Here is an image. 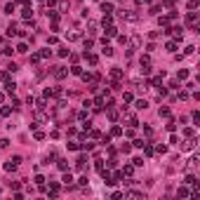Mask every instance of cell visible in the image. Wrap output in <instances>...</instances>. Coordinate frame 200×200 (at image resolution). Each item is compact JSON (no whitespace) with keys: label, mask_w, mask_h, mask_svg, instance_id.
I'll list each match as a JSON object with an SVG mask.
<instances>
[{"label":"cell","mask_w":200,"mask_h":200,"mask_svg":"<svg viewBox=\"0 0 200 200\" xmlns=\"http://www.w3.org/2000/svg\"><path fill=\"white\" fill-rule=\"evenodd\" d=\"M125 118H127V122H130V125H132V127H137V125H139V122H137V118H134V113H132V111H127V113H125Z\"/></svg>","instance_id":"obj_7"},{"label":"cell","mask_w":200,"mask_h":200,"mask_svg":"<svg viewBox=\"0 0 200 200\" xmlns=\"http://www.w3.org/2000/svg\"><path fill=\"white\" fill-rule=\"evenodd\" d=\"M40 54V59H47V57H52V49H43V52H38Z\"/></svg>","instance_id":"obj_25"},{"label":"cell","mask_w":200,"mask_h":200,"mask_svg":"<svg viewBox=\"0 0 200 200\" xmlns=\"http://www.w3.org/2000/svg\"><path fill=\"white\" fill-rule=\"evenodd\" d=\"M198 7V0H188V10H195Z\"/></svg>","instance_id":"obj_43"},{"label":"cell","mask_w":200,"mask_h":200,"mask_svg":"<svg viewBox=\"0 0 200 200\" xmlns=\"http://www.w3.org/2000/svg\"><path fill=\"white\" fill-rule=\"evenodd\" d=\"M61 181H64V184H66V186H71V184H73V177H71V174H68V172H66V174H64V179H61Z\"/></svg>","instance_id":"obj_18"},{"label":"cell","mask_w":200,"mask_h":200,"mask_svg":"<svg viewBox=\"0 0 200 200\" xmlns=\"http://www.w3.org/2000/svg\"><path fill=\"white\" fill-rule=\"evenodd\" d=\"M5 89H7V92H10V94H12V92H14V89H16V85H14V82H7V85H5Z\"/></svg>","instance_id":"obj_33"},{"label":"cell","mask_w":200,"mask_h":200,"mask_svg":"<svg viewBox=\"0 0 200 200\" xmlns=\"http://www.w3.org/2000/svg\"><path fill=\"white\" fill-rule=\"evenodd\" d=\"M31 16H33V10L26 5V7H24V19H31Z\"/></svg>","instance_id":"obj_21"},{"label":"cell","mask_w":200,"mask_h":200,"mask_svg":"<svg viewBox=\"0 0 200 200\" xmlns=\"http://www.w3.org/2000/svg\"><path fill=\"white\" fill-rule=\"evenodd\" d=\"M165 49H167V52H177V43H174V40H170V43H167V47H165Z\"/></svg>","instance_id":"obj_23"},{"label":"cell","mask_w":200,"mask_h":200,"mask_svg":"<svg viewBox=\"0 0 200 200\" xmlns=\"http://www.w3.org/2000/svg\"><path fill=\"white\" fill-rule=\"evenodd\" d=\"M132 165H134V167H144V160H141V158H134Z\"/></svg>","instance_id":"obj_31"},{"label":"cell","mask_w":200,"mask_h":200,"mask_svg":"<svg viewBox=\"0 0 200 200\" xmlns=\"http://www.w3.org/2000/svg\"><path fill=\"white\" fill-rule=\"evenodd\" d=\"M49 195H52V198L59 195V184H49Z\"/></svg>","instance_id":"obj_11"},{"label":"cell","mask_w":200,"mask_h":200,"mask_svg":"<svg viewBox=\"0 0 200 200\" xmlns=\"http://www.w3.org/2000/svg\"><path fill=\"white\" fill-rule=\"evenodd\" d=\"M7 144H10L7 139H0V148H7Z\"/></svg>","instance_id":"obj_44"},{"label":"cell","mask_w":200,"mask_h":200,"mask_svg":"<svg viewBox=\"0 0 200 200\" xmlns=\"http://www.w3.org/2000/svg\"><path fill=\"white\" fill-rule=\"evenodd\" d=\"M195 146H198V141H195V137H188L186 141H181V144H179V148H181V151H193Z\"/></svg>","instance_id":"obj_1"},{"label":"cell","mask_w":200,"mask_h":200,"mask_svg":"<svg viewBox=\"0 0 200 200\" xmlns=\"http://www.w3.org/2000/svg\"><path fill=\"white\" fill-rule=\"evenodd\" d=\"M68 54H71V52H68L66 47H59V57H68Z\"/></svg>","instance_id":"obj_37"},{"label":"cell","mask_w":200,"mask_h":200,"mask_svg":"<svg viewBox=\"0 0 200 200\" xmlns=\"http://www.w3.org/2000/svg\"><path fill=\"white\" fill-rule=\"evenodd\" d=\"M132 174H134V165H125L120 172V177H132Z\"/></svg>","instance_id":"obj_5"},{"label":"cell","mask_w":200,"mask_h":200,"mask_svg":"<svg viewBox=\"0 0 200 200\" xmlns=\"http://www.w3.org/2000/svg\"><path fill=\"white\" fill-rule=\"evenodd\" d=\"M111 78H113V80H120V78H122V68L113 66V68H111Z\"/></svg>","instance_id":"obj_4"},{"label":"cell","mask_w":200,"mask_h":200,"mask_svg":"<svg viewBox=\"0 0 200 200\" xmlns=\"http://www.w3.org/2000/svg\"><path fill=\"white\" fill-rule=\"evenodd\" d=\"M3 99H5V94H3V92H0V104H3Z\"/></svg>","instance_id":"obj_45"},{"label":"cell","mask_w":200,"mask_h":200,"mask_svg":"<svg viewBox=\"0 0 200 200\" xmlns=\"http://www.w3.org/2000/svg\"><path fill=\"white\" fill-rule=\"evenodd\" d=\"M52 73H54V78H57V80H64V78L68 76V68H64V66H57V68L52 71Z\"/></svg>","instance_id":"obj_3"},{"label":"cell","mask_w":200,"mask_h":200,"mask_svg":"<svg viewBox=\"0 0 200 200\" xmlns=\"http://www.w3.org/2000/svg\"><path fill=\"white\" fill-rule=\"evenodd\" d=\"M68 40H80V33H78V31H76V33H71V35H68Z\"/></svg>","instance_id":"obj_38"},{"label":"cell","mask_w":200,"mask_h":200,"mask_svg":"<svg viewBox=\"0 0 200 200\" xmlns=\"http://www.w3.org/2000/svg\"><path fill=\"white\" fill-rule=\"evenodd\" d=\"M193 181H195V177H193V174H188V177H186V181H184V184H188V186H191Z\"/></svg>","instance_id":"obj_42"},{"label":"cell","mask_w":200,"mask_h":200,"mask_svg":"<svg viewBox=\"0 0 200 200\" xmlns=\"http://www.w3.org/2000/svg\"><path fill=\"white\" fill-rule=\"evenodd\" d=\"M158 113H160V118H170V108H165V106H162Z\"/></svg>","instance_id":"obj_22"},{"label":"cell","mask_w":200,"mask_h":200,"mask_svg":"<svg viewBox=\"0 0 200 200\" xmlns=\"http://www.w3.org/2000/svg\"><path fill=\"white\" fill-rule=\"evenodd\" d=\"M179 80H188V71L186 68H179Z\"/></svg>","instance_id":"obj_16"},{"label":"cell","mask_w":200,"mask_h":200,"mask_svg":"<svg viewBox=\"0 0 200 200\" xmlns=\"http://www.w3.org/2000/svg\"><path fill=\"white\" fill-rule=\"evenodd\" d=\"M71 73H73V76H80V73H82V68H80V66H78V64H76V66H73V68H71Z\"/></svg>","instance_id":"obj_29"},{"label":"cell","mask_w":200,"mask_h":200,"mask_svg":"<svg viewBox=\"0 0 200 200\" xmlns=\"http://www.w3.org/2000/svg\"><path fill=\"white\" fill-rule=\"evenodd\" d=\"M113 35H118V28L108 24V26H106V38H113Z\"/></svg>","instance_id":"obj_9"},{"label":"cell","mask_w":200,"mask_h":200,"mask_svg":"<svg viewBox=\"0 0 200 200\" xmlns=\"http://www.w3.org/2000/svg\"><path fill=\"white\" fill-rule=\"evenodd\" d=\"M68 148H71V151H78V148H80V144H78V141H71V144H68Z\"/></svg>","instance_id":"obj_35"},{"label":"cell","mask_w":200,"mask_h":200,"mask_svg":"<svg viewBox=\"0 0 200 200\" xmlns=\"http://www.w3.org/2000/svg\"><path fill=\"white\" fill-rule=\"evenodd\" d=\"M12 12H14V3H7L5 5V14H12Z\"/></svg>","instance_id":"obj_27"},{"label":"cell","mask_w":200,"mask_h":200,"mask_svg":"<svg viewBox=\"0 0 200 200\" xmlns=\"http://www.w3.org/2000/svg\"><path fill=\"white\" fill-rule=\"evenodd\" d=\"M177 195H179V198H188L191 193H188V188H186V186H181V188L177 191Z\"/></svg>","instance_id":"obj_14"},{"label":"cell","mask_w":200,"mask_h":200,"mask_svg":"<svg viewBox=\"0 0 200 200\" xmlns=\"http://www.w3.org/2000/svg\"><path fill=\"white\" fill-rule=\"evenodd\" d=\"M57 167L66 172V170H68V162H66V160H57Z\"/></svg>","instance_id":"obj_20"},{"label":"cell","mask_w":200,"mask_h":200,"mask_svg":"<svg viewBox=\"0 0 200 200\" xmlns=\"http://www.w3.org/2000/svg\"><path fill=\"white\" fill-rule=\"evenodd\" d=\"M137 108H139V111H146V108H148V101H146V99H139V101H137Z\"/></svg>","instance_id":"obj_13"},{"label":"cell","mask_w":200,"mask_h":200,"mask_svg":"<svg viewBox=\"0 0 200 200\" xmlns=\"http://www.w3.org/2000/svg\"><path fill=\"white\" fill-rule=\"evenodd\" d=\"M40 61V54H31V64H38Z\"/></svg>","instance_id":"obj_39"},{"label":"cell","mask_w":200,"mask_h":200,"mask_svg":"<svg viewBox=\"0 0 200 200\" xmlns=\"http://www.w3.org/2000/svg\"><path fill=\"white\" fill-rule=\"evenodd\" d=\"M47 16H52V21H57V19H59V12H54V10H49V12H47Z\"/></svg>","instance_id":"obj_28"},{"label":"cell","mask_w":200,"mask_h":200,"mask_svg":"<svg viewBox=\"0 0 200 200\" xmlns=\"http://www.w3.org/2000/svg\"><path fill=\"white\" fill-rule=\"evenodd\" d=\"M101 12H104V14H111V12H113V5H111V3H101Z\"/></svg>","instance_id":"obj_12"},{"label":"cell","mask_w":200,"mask_h":200,"mask_svg":"<svg viewBox=\"0 0 200 200\" xmlns=\"http://www.w3.org/2000/svg\"><path fill=\"white\" fill-rule=\"evenodd\" d=\"M186 24H188V26H193L195 31H200V28H198V12H193V10H191V12L186 14Z\"/></svg>","instance_id":"obj_2"},{"label":"cell","mask_w":200,"mask_h":200,"mask_svg":"<svg viewBox=\"0 0 200 200\" xmlns=\"http://www.w3.org/2000/svg\"><path fill=\"white\" fill-rule=\"evenodd\" d=\"M16 165H19V162H14V160H7V162H5V170H7V172H14V170H16Z\"/></svg>","instance_id":"obj_10"},{"label":"cell","mask_w":200,"mask_h":200,"mask_svg":"<svg viewBox=\"0 0 200 200\" xmlns=\"http://www.w3.org/2000/svg\"><path fill=\"white\" fill-rule=\"evenodd\" d=\"M122 16H125V19H130V21H137V14L134 12H122Z\"/></svg>","instance_id":"obj_17"},{"label":"cell","mask_w":200,"mask_h":200,"mask_svg":"<svg viewBox=\"0 0 200 200\" xmlns=\"http://www.w3.org/2000/svg\"><path fill=\"white\" fill-rule=\"evenodd\" d=\"M7 35H16V26H14V24L7 28Z\"/></svg>","instance_id":"obj_40"},{"label":"cell","mask_w":200,"mask_h":200,"mask_svg":"<svg viewBox=\"0 0 200 200\" xmlns=\"http://www.w3.org/2000/svg\"><path fill=\"white\" fill-rule=\"evenodd\" d=\"M122 101H125V104H130V101H134V97H132V92H125V94H122Z\"/></svg>","instance_id":"obj_19"},{"label":"cell","mask_w":200,"mask_h":200,"mask_svg":"<svg viewBox=\"0 0 200 200\" xmlns=\"http://www.w3.org/2000/svg\"><path fill=\"white\" fill-rule=\"evenodd\" d=\"M16 52H28V47H26V43H19V45H16Z\"/></svg>","instance_id":"obj_32"},{"label":"cell","mask_w":200,"mask_h":200,"mask_svg":"<svg viewBox=\"0 0 200 200\" xmlns=\"http://www.w3.org/2000/svg\"><path fill=\"white\" fill-rule=\"evenodd\" d=\"M85 59H87L89 64H92V66H94V64L99 61V59H97V54H92V52H89V49H85Z\"/></svg>","instance_id":"obj_6"},{"label":"cell","mask_w":200,"mask_h":200,"mask_svg":"<svg viewBox=\"0 0 200 200\" xmlns=\"http://www.w3.org/2000/svg\"><path fill=\"white\" fill-rule=\"evenodd\" d=\"M144 144H146L144 139H137V141H134V148H144Z\"/></svg>","instance_id":"obj_36"},{"label":"cell","mask_w":200,"mask_h":200,"mask_svg":"<svg viewBox=\"0 0 200 200\" xmlns=\"http://www.w3.org/2000/svg\"><path fill=\"white\" fill-rule=\"evenodd\" d=\"M35 184H38V186H45V179L38 174V177H35Z\"/></svg>","instance_id":"obj_41"},{"label":"cell","mask_w":200,"mask_h":200,"mask_svg":"<svg viewBox=\"0 0 200 200\" xmlns=\"http://www.w3.org/2000/svg\"><path fill=\"white\" fill-rule=\"evenodd\" d=\"M111 137H122V127H113V130H111Z\"/></svg>","instance_id":"obj_15"},{"label":"cell","mask_w":200,"mask_h":200,"mask_svg":"<svg viewBox=\"0 0 200 200\" xmlns=\"http://www.w3.org/2000/svg\"><path fill=\"white\" fill-rule=\"evenodd\" d=\"M10 113H12V111H10V108H7V106H3V108H0V115H3V118H7Z\"/></svg>","instance_id":"obj_30"},{"label":"cell","mask_w":200,"mask_h":200,"mask_svg":"<svg viewBox=\"0 0 200 200\" xmlns=\"http://www.w3.org/2000/svg\"><path fill=\"white\" fill-rule=\"evenodd\" d=\"M125 195H127V198H144V195L137 193V191H130V193H125Z\"/></svg>","instance_id":"obj_34"},{"label":"cell","mask_w":200,"mask_h":200,"mask_svg":"<svg viewBox=\"0 0 200 200\" xmlns=\"http://www.w3.org/2000/svg\"><path fill=\"white\" fill-rule=\"evenodd\" d=\"M167 24H170V16H160V26L167 28Z\"/></svg>","instance_id":"obj_26"},{"label":"cell","mask_w":200,"mask_h":200,"mask_svg":"<svg viewBox=\"0 0 200 200\" xmlns=\"http://www.w3.org/2000/svg\"><path fill=\"white\" fill-rule=\"evenodd\" d=\"M106 57H113V47H108V45H104V49H101Z\"/></svg>","instance_id":"obj_24"},{"label":"cell","mask_w":200,"mask_h":200,"mask_svg":"<svg viewBox=\"0 0 200 200\" xmlns=\"http://www.w3.org/2000/svg\"><path fill=\"white\" fill-rule=\"evenodd\" d=\"M198 165H200V160H198V155H193V158L188 160V165H186V170H195Z\"/></svg>","instance_id":"obj_8"}]
</instances>
